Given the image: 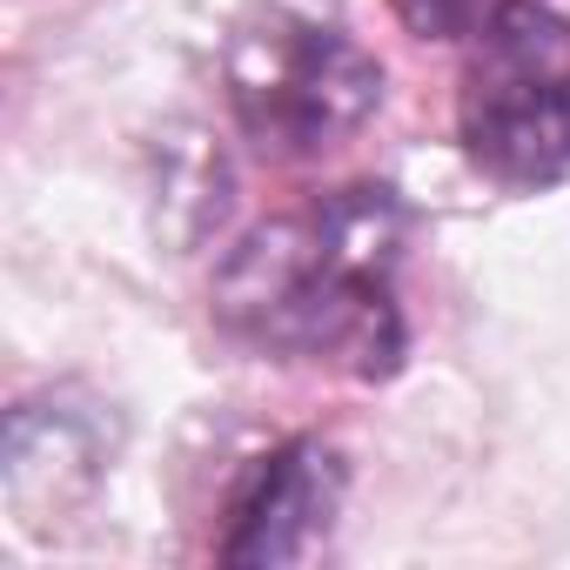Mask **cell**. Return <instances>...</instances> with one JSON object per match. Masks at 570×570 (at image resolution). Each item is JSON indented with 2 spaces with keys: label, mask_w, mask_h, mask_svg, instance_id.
<instances>
[{
  "label": "cell",
  "mask_w": 570,
  "mask_h": 570,
  "mask_svg": "<svg viewBox=\"0 0 570 570\" xmlns=\"http://www.w3.org/2000/svg\"><path fill=\"white\" fill-rule=\"evenodd\" d=\"M403 202L390 188H336L282 222H262L215 282L228 336L275 363L390 376L403 363Z\"/></svg>",
  "instance_id": "6da1fadb"
},
{
  "label": "cell",
  "mask_w": 570,
  "mask_h": 570,
  "mask_svg": "<svg viewBox=\"0 0 570 570\" xmlns=\"http://www.w3.org/2000/svg\"><path fill=\"white\" fill-rule=\"evenodd\" d=\"M456 141L470 168L510 195L557 188L570 175V21L543 0H503L476 28Z\"/></svg>",
  "instance_id": "7a4b0ae2"
},
{
  "label": "cell",
  "mask_w": 570,
  "mask_h": 570,
  "mask_svg": "<svg viewBox=\"0 0 570 570\" xmlns=\"http://www.w3.org/2000/svg\"><path fill=\"white\" fill-rule=\"evenodd\" d=\"M222 81L262 155H323L383 108V61L303 8H255L228 35Z\"/></svg>",
  "instance_id": "3957f363"
},
{
  "label": "cell",
  "mask_w": 570,
  "mask_h": 570,
  "mask_svg": "<svg viewBox=\"0 0 570 570\" xmlns=\"http://www.w3.org/2000/svg\"><path fill=\"white\" fill-rule=\"evenodd\" d=\"M343 510V456L316 436H296L242 476L228 503L222 563H303Z\"/></svg>",
  "instance_id": "277c9868"
},
{
  "label": "cell",
  "mask_w": 570,
  "mask_h": 570,
  "mask_svg": "<svg viewBox=\"0 0 570 570\" xmlns=\"http://www.w3.org/2000/svg\"><path fill=\"white\" fill-rule=\"evenodd\" d=\"M503 8V0H396V14L416 41H463L476 35L490 14Z\"/></svg>",
  "instance_id": "5b68a950"
}]
</instances>
